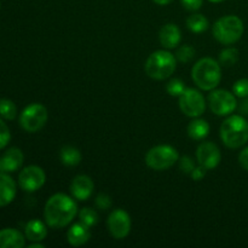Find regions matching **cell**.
<instances>
[{
  "label": "cell",
  "mask_w": 248,
  "mask_h": 248,
  "mask_svg": "<svg viewBox=\"0 0 248 248\" xmlns=\"http://www.w3.org/2000/svg\"><path fill=\"white\" fill-rule=\"evenodd\" d=\"M78 213V205L67 194L58 193L45 203L44 218L46 224L53 229H62L73 222Z\"/></svg>",
  "instance_id": "6da1fadb"
},
{
  "label": "cell",
  "mask_w": 248,
  "mask_h": 248,
  "mask_svg": "<svg viewBox=\"0 0 248 248\" xmlns=\"http://www.w3.org/2000/svg\"><path fill=\"white\" fill-rule=\"evenodd\" d=\"M191 79L199 89L212 91L222 80V68L219 62L211 57L199 60L191 69Z\"/></svg>",
  "instance_id": "7a4b0ae2"
},
{
  "label": "cell",
  "mask_w": 248,
  "mask_h": 248,
  "mask_svg": "<svg viewBox=\"0 0 248 248\" xmlns=\"http://www.w3.org/2000/svg\"><path fill=\"white\" fill-rule=\"evenodd\" d=\"M219 135L225 147L230 149L244 147L248 142V121L241 114L230 115L222 123Z\"/></svg>",
  "instance_id": "3957f363"
},
{
  "label": "cell",
  "mask_w": 248,
  "mask_h": 248,
  "mask_svg": "<svg viewBox=\"0 0 248 248\" xmlns=\"http://www.w3.org/2000/svg\"><path fill=\"white\" fill-rule=\"evenodd\" d=\"M177 68V58L170 51L159 50L147 58L144 64L145 74L154 80H166Z\"/></svg>",
  "instance_id": "277c9868"
},
{
  "label": "cell",
  "mask_w": 248,
  "mask_h": 248,
  "mask_svg": "<svg viewBox=\"0 0 248 248\" xmlns=\"http://www.w3.org/2000/svg\"><path fill=\"white\" fill-rule=\"evenodd\" d=\"M244 22L235 15L220 17L212 27L213 36L223 45H232L241 39L244 34Z\"/></svg>",
  "instance_id": "5b68a950"
},
{
  "label": "cell",
  "mask_w": 248,
  "mask_h": 248,
  "mask_svg": "<svg viewBox=\"0 0 248 248\" xmlns=\"http://www.w3.org/2000/svg\"><path fill=\"white\" fill-rule=\"evenodd\" d=\"M179 160V154L172 145L161 144L153 147L145 154V164L155 171L169 170Z\"/></svg>",
  "instance_id": "8992f818"
},
{
  "label": "cell",
  "mask_w": 248,
  "mask_h": 248,
  "mask_svg": "<svg viewBox=\"0 0 248 248\" xmlns=\"http://www.w3.org/2000/svg\"><path fill=\"white\" fill-rule=\"evenodd\" d=\"M47 109L40 103L29 104L23 109L19 116V124L22 128L29 133L38 132L47 123Z\"/></svg>",
  "instance_id": "52a82bcc"
},
{
  "label": "cell",
  "mask_w": 248,
  "mask_h": 248,
  "mask_svg": "<svg viewBox=\"0 0 248 248\" xmlns=\"http://www.w3.org/2000/svg\"><path fill=\"white\" fill-rule=\"evenodd\" d=\"M179 109L189 118H199L206 110V101L203 94L196 89H186L178 97Z\"/></svg>",
  "instance_id": "ba28073f"
},
{
  "label": "cell",
  "mask_w": 248,
  "mask_h": 248,
  "mask_svg": "<svg viewBox=\"0 0 248 248\" xmlns=\"http://www.w3.org/2000/svg\"><path fill=\"white\" fill-rule=\"evenodd\" d=\"M207 102L212 113L218 116L230 115L237 108L236 96L228 90H212Z\"/></svg>",
  "instance_id": "9c48e42d"
},
{
  "label": "cell",
  "mask_w": 248,
  "mask_h": 248,
  "mask_svg": "<svg viewBox=\"0 0 248 248\" xmlns=\"http://www.w3.org/2000/svg\"><path fill=\"white\" fill-rule=\"evenodd\" d=\"M46 174L41 167L31 165V166L24 167L18 176V183L23 190L28 193L39 190L45 184Z\"/></svg>",
  "instance_id": "30bf717a"
},
{
  "label": "cell",
  "mask_w": 248,
  "mask_h": 248,
  "mask_svg": "<svg viewBox=\"0 0 248 248\" xmlns=\"http://www.w3.org/2000/svg\"><path fill=\"white\" fill-rule=\"evenodd\" d=\"M107 225H108L109 232L114 239L123 240L130 234L131 218L126 211L118 208L109 215Z\"/></svg>",
  "instance_id": "8fae6325"
},
{
  "label": "cell",
  "mask_w": 248,
  "mask_h": 248,
  "mask_svg": "<svg viewBox=\"0 0 248 248\" xmlns=\"http://www.w3.org/2000/svg\"><path fill=\"white\" fill-rule=\"evenodd\" d=\"M196 160L199 165L207 170H212L220 164L222 154L217 144L212 142H202L196 149Z\"/></svg>",
  "instance_id": "7c38bea8"
},
{
  "label": "cell",
  "mask_w": 248,
  "mask_h": 248,
  "mask_svg": "<svg viewBox=\"0 0 248 248\" xmlns=\"http://www.w3.org/2000/svg\"><path fill=\"white\" fill-rule=\"evenodd\" d=\"M94 190V183L91 177L86 174H79L70 184V193L73 198L79 201H85L91 198Z\"/></svg>",
  "instance_id": "4fadbf2b"
},
{
  "label": "cell",
  "mask_w": 248,
  "mask_h": 248,
  "mask_svg": "<svg viewBox=\"0 0 248 248\" xmlns=\"http://www.w3.org/2000/svg\"><path fill=\"white\" fill-rule=\"evenodd\" d=\"M181 29L178 28L177 24L167 23L160 29L159 40L160 44H161L165 48L171 50V48L177 47V46L179 45V43H181Z\"/></svg>",
  "instance_id": "5bb4252c"
},
{
  "label": "cell",
  "mask_w": 248,
  "mask_h": 248,
  "mask_svg": "<svg viewBox=\"0 0 248 248\" xmlns=\"http://www.w3.org/2000/svg\"><path fill=\"white\" fill-rule=\"evenodd\" d=\"M23 153L18 148H11L0 157V172H15L23 164Z\"/></svg>",
  "instance_id": "9a60e30c"
},
{
  "label": "cell",
  "mask_w": 248,
  "mask_h": 248,
  "mask_svg": "<svg viewBox=\"0 0 248 248\" xmlns=\"http://www.w3.org/2000/svg\"><path fill=\"white\" fill-rule=\"evenodd\" d=\"M26 245V237L21 232L12 228L0 230V248H22Z\"/></svg>",
  "instance_id": "2e32d148"
},
{
  "label": "cell",
  "mask_w": 248,
  "mask_h": 248,
  "mask_svg": "<svg viewBox=\"0 0 248 248\" xmlns=\"http://www.w3.org/2000/svg\"><path fill=\"white\" fill-rule=\"evenodd\" d=\"M90 237H91V232H90L89 227L82 224L81 222L72 225L67 232V241L74 247L84 246L86 242H89Z\"/></svg>",
  "instance_id": "e0dca14e"
},
{
  "label": "cell",
  "mask_w": 248,
  "mask_h": 248,
  "mask_svg": "<svg viewBox=\"0 0 248 248\" xmlns=\"http://www.w3.org/2000/svg\"><path fill=\"white\" fill-rule=\"evenodd\" d=\"M16 196V183L6 173H0V207L7 206Z\"/></svg>",
  "instance_id": "ac0fdd59"
},
{
  "label": "cell",
  "mask_w": 248,
  "mask_h": 248,
  "mask_svg": "<svg viewBox=\"0 0 248 248\" xmlns=\"http://www.w3.org/2000/svg\"><path fill=\"white\" fill-rule=\"evenodd\" d=\"M24 235L29 241L41 242L47 236V228L41 220L33 219L27 223L26 228H24Z\"/></svg>",
  "instance_id": "d6986e66"
},
{
  "label": "cell",
  "mask_w": 248,
  "mask_h": 248,
  "mask_svg": "<svg viewBox=\"0 0 248 248\" xmlns=\"http://www.w3.org/2000/svg\"><path fill=\"white\" fill-rule=\"evenodd\" d=\"M186 131H188V136L191 140H201L207 137L208 133H210V125L203 119L196 118L195 120L189 123Z\"/></svg>",
  "instance_id": "ffe728a7"
},
{
  "label": "cell",
  "mask_w": 248,
  "mask_h": 248,
  "mask_svg": "<svg viewBox=\"0 0 248 248\" xmlns=\"http://www.w3.org/2000/svg\"><path fill=\"white\" fill-rule=\"evenodd\" d=\"M60 159L64 166H77L81 161V153L72 145H64L60 152Z\"/></svg>",
  "instance_id": "44dd1931"
},
{
  "label": "cell",
  "mask_w": 248,
  "mask_h": 248,
  "mask_svg": "<svg viewBox=\"0 0 248 248\" xmlns=\"http://www.w3.org/2000/svg\"><path fill=\"white\" fill-rule=\"evenodd\" d=\"M208 26H210L208 19L201 14H194L186 19V28L193 33L199 34L206 31L208 29Z\"/></svg>",
  "instance_id": "7402d4cb"
},
{
  "label": "cell",
  "mask_w": 248,
  "mask_h": 248,
  "mask_svg": "<svg viewBox=\"0 0 248 248\" xmlns=\"http://www.w3.org/2000/svg\"><path fill=\"white\" fill-rule=\"evenodd\" d=\"M240 58L239 50L235 47H227L223 51H220L219 57H218V62L222 67H232V65L236 64L237 61Z\"/></svg>",
  "instance_id": "603a6c76"
},
{
  "label": "cell",
  "mask_w": 248,
  "mask_h": 248,
  "mask_svg": "<svg viewBox=\"0 0 248 248\" xmlns=\"http://www.w3.org/2000/svg\"><path fill=\"white\" fill-rule=\"evenodd\" d=\"M79 218H80V222L89 228L96 225L99 220L98 213H97L93 208H90V207L82 208V210L79 212Z\"/></svg>",
  "instance_id": "cb8c5ba5"
},
{
  "label": "cell",
  "mask_w": 248,
  "mask_h": 248,
  "mask_svg": "<svg viewBox=\"0 0 248 248\" xmlns=\"http://www.w3.org/2000/svg\"><path fill=\"white\" fill-rule=\"evenodd\" d=\"M17 115V108L15 103L10 99H0V116L6 120H14Z\"/></svg>",
  "instance_id": "d4e9b609"
},
{
  "label": "cell",
  "mask_w": 248,
  "mask_h": 248,
  "mask_svg": "<svg viewBox=\"0 0 248 248\" xmlns=\"http://www.w3.org/2000/svg\"><path fill=\"white\" fill-rule=\"evenodd\" d=\"M176 58L182 63H188L195 57V48L190 45H182L181 47L177 50Z\"/></svg>",
  "instance_id": "484cf974"
},
{
  "label": "cell",
  "mask_w": 248,
  "mask_h": 248,
  "mask_svg": "<svg viewBox=\"0 0 248 248\" xmlns=\"http://www.w3.org/2000/svg\"><path fill=\"white\" fill-rule=\"evenodd\" d=\"M186 90V86H184V82L182 81L181 79H174L170 80L166 85V91L170 96H173V97H179L183 91Z\"/></svg>",
  "instance_id": "4316f807"
},
{
  "label": "cell",
  "mask_w": 248,
  "mask_h": 248,
  "mask_svg": "<svg viewBox=\"0 0 248 248\" xmlns=\"http://www.w3.org/2000/svg\"><path fill=\"white\" fill-rule=\"evenodd\" d=\"M232 93L239 98L248 97V79H240L232 85Z\"/></svg>",
  "instance_id": "83f0119b"
},
{
  "label": "cell",
  "mask_w": 248,
  "mask_h": 248,
  "mask_svg": "<svg viewBox=\"0 0 248 248\" xmlns=\"http://www.w3.org/2000/svg\"><path fill=\"white\" fill-rule=\"evenodd\" d=\"M178 162H179V170L186 174H191V172H193L194 169L196 167L195 164H194L193 159H191L190 156H188V155L182 156L181 159L178 160Z\"/></svg>",
  "instance_id": "f1b7e54d"
},
{
  "label": "cell",
  "mask_w": 248,
  "mask_h": 248,
  "mask_svg": "<svg viewBox=\"0 0 248 248\" xmlns=\"http://www.w3.org/2000/svg\"><path fill=\"white\" fill-rule=\"evenodd\" d=\"M11 140V133L6 124L0 119V150L6 147Z\"/></svg>",
  "instance_id": "f546056e"
},
{
  "label": "cell",
  "mask_w": 248,
  "mask_h": 248,
  "mask_svg": "<svg viewBox=\"0 0 248 248\" xmlns=\"http://www.w3.org/2000/svg\"><path fill=\"white\" fill-rule=\"evenodd\" d=\"M94 205L99 208L101 211H107L111 207V198L108 194H98L94 200Z\"/></svg>",
  "instance_id": "4dcf8cb0"
},
{
  "label": "cell",
  "mask_w": 248,
  "mask_h": 248,
  "mask_svg": "<svg viewBox=\"0 0 248 248\" xmlns=\"http://www.w3.org/2000/svg\"><path fill=\"white\" fill-rule=\"evenodd\" d=\"M202 1L203 0H181L183 7L188 11H198L202 6Z\"/></svg>",
  "instance_id": "1f68e13d"
},
{
  "label": "cell",
  "mask_w": 248,
  "mask_h": 248,
  "mask_svg": "<svg viewBox=\"0 0 248 248\" xmlns=\"http://www.w3.org/2000/svg\"><path fill=\"white\" fill-rule=\"evenodd\" d=\"M206 173H207V169L201 166V165H199V166H196L195 169H194V171L191 172L190 176L194 181L198 182V181H201V179L206 176Z\"/></svg>",
  "instance_id": "d6a6232c"
},
{
  "label": "cell",
  "mask_w": 248,
  "mask_h": 248,
  "mask_svg": "<svg viewBox=\"0 0 248 248\" xmlns=\"http://www.w3.org/2000/svg\"><path fill=\"white\" fill-rule=\"evenodd\" d=\"M239 162L242 169L248 171V147L242 149L241 153L239 154Z\"/></svg>",
  "instance_id": "836d02e7"
},
{
  "label": "cell",
  "mask_w": 248,
  "mask_h": 248,
  "mask_svg": "<svg viewBox=\"0 0 248 248\" xmlns=\"http://www.w3.org/2000/svg\"><path fill=\"white\" fill-rule=\"evenodd\" d=\"M239 111L242 116H248V97H245L239 106Z\"/></svg>",
  "instance_id": "e575fe53"
},
{
  "label": "cell",
  "mask_w": 248,
  "mask_h": 248,
  "mask_svg": "<svg viewBox=\"0 0 248 248\" xmlns=\"http://www.w3.org/2000/svg\"><path fill=\"white\" fill-rule=\"evenodd\" d=\"M153 1H154L155 4L162 5V6H164V5H169L170 2H172L173 0H153Z\"/></svg>",
  "instance_id": "d590c367"
},
{
  "label": "cell",
  "mask_w": 248,
  "mask_h": 248,
  "mask_svg": "<svg viewBox=\"0 0 248 248\" xmlns=\"http://www.w3.org/2000/svg\"><path fill=\"white\" fill-rule=\"evenodd\" d=\"M45 246H44L43 244H40V242H34V244L29 245L28 248H44Z\"/></svg>",
  "instance_id": "8d00e7d4"
},
{
  "label": "cell",
  "mask_w": 248,
  "mask_h": 248,
  "mask_svg": "<svg viewBox=\"0 0 248 248\" xmlns=\"http://www.w3.org/2000/svg\"><path fill=\"white\" fill-rule=\"evenodd\" d=\"M208 1H211V2H222V1H225V0H208Z\"/></svg>",
  "instance_id": "74e56055"
}]
</instances>
